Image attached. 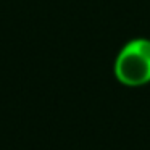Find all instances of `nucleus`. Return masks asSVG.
Masks as SVG:
<instances>
[{"label": "nucleus", "instance_id": "f257e3e1", "mask_svg": "<svg viewBox=\"0 0 150 150\" xmlns=\"http://www.w3.org/2000/svg\"><path fill=\"white\" fill-rule=\"evenodd\" d=\"M115 78L126 87H142L150 84V39L134 37L127 40L113 63Z\"/></svg>", "mask_w": 150, "mask_h": 150}]
</instances>
